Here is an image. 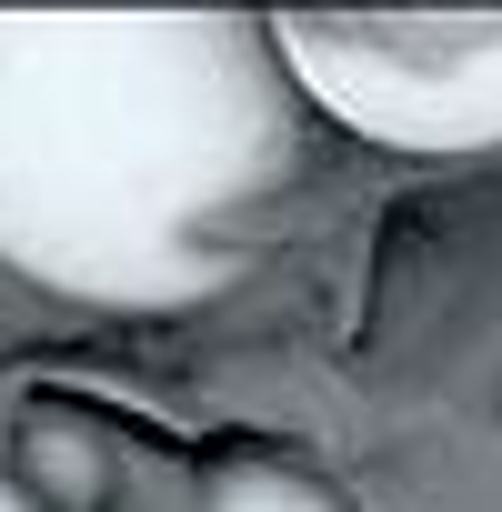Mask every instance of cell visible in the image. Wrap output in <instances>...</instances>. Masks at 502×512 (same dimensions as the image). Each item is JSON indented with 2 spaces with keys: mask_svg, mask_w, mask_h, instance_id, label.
Returning a JSON list of instances; mask_svg holds the SVG:
<instances>
[{
  "mask_svg": "<svg viewBox=\"0 0 502 512\" xmlns=\"http://www.w3.org/2000/svg\"><path fill=\"white\" fill-rule=\"evenodd\" d=\"M302 171L251 11H0V262L61 302L191 312Z\"/></svg>",
  "mask_w": 502,
  "mask_h": 512,
  "instance_id": "cell-1",
  "label": "cell"
},
{
  "mask_svg": "<svg viewBox=\"0 0 502 512\" xmlns=\"http://www.w3.org/2000/svg\"><path fill=\"white\" fill-rule=\"evenodd\" d=\"M292 91L382 151H502V11H282Z\"/></svg>",
  "mask_w": 502,
  "mask_h": 512,
  "instance_id": "cell-2",
  "label": "cell"
},
{
  "mask_svg": "<svg viewBox=\"0 0 502 512\" xmlns=\"http://www.w3.org/2000/svg\"><path fill=\"white\" fill-rule=\"evenodd\" d=\"M21 462H31V482H41L61 512H91V502L111 492V432H91V422H71V412H41V422L21 432Z\"/></svg>",
  "mask_w": 502,
  "mask_h": 512,
  "instance_id": "cell-3",
  "label": "cell"
},
{
  "mask_svg": "<svg viewBox=\"0 0 502 512\" xmlns=\"http://www.w3.org/2000/svg\"><path fill=\"white\" fill-rule=\"evenodd\" d=\"M191 512H342V502L312 472H292V462H221Z\"/></svg>",
  "mask_w": 502,
  "mask_h": 512,
  "instance_id": "cell-4",
  "label": "cell"
},
{
  "mask_svg": "<svg viewBox=\"0 0 502 512\" xmlns=\"http://www.w3.org/2000/svg\"><path fill=\"white\" fill-rule=\"evenodd\" d=\"M0 512H41V502H31V492H21V482H0Z\"/></svg>",
  "mask_w": 502,
  "mask_h": 512,
  "instance_id": "cell-5",
  "label": "cell"
}]
</instances>
